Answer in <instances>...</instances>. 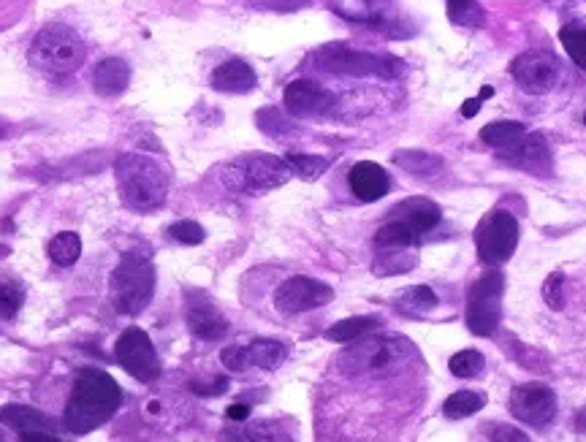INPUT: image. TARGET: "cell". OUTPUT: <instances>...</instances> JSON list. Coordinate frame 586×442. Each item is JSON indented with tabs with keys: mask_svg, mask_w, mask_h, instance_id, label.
Returning a JSON list of instances; mask_svg holds the SVG:
<instances>
[{
	"mask_svg": "<svg viewBox=\"0 0 586 442\" xmlns=\"http://www.w3.org/2000/svg\"><path fill=\"white\" fill-rule=\"evenodd\" d=\"M120 402H123V391L112 375H106L104 369H82L68 396L63 424L76 437L90 434L117 413Z\"/></svg>",
	"mask_w": 586,
	"mask_h": 442,
	"instance_id": "1",
	"label": "cell"
},
{
	"mask_svg": "<svg viewBox=\"0 0 586 442\" xmlns=\"http://www.w3.org/2000/svg\"><path fill=\"white\" fill-rule=\"evenodd\" d=\"M418 358L410 339L386 334V337H361L334 358V367L345 377H394L405 372Z\"/></svg>",
	"mask_w": 586,
	"mask_h": 442,
	"instance_id": "2",
	"label": "cell"
},
{
	"mask_svg": "<svg viewBox=\"0 0 586 442\" xmlns=\"http://www.w3.org/2000/svg\"><path fill=\"white\" fill-rule=\"evenodd\" d=\"M123 201L136 212H152L166 201L169 193V171L144 155H120L114 163Z\"/></svg>",
	"mask_w": 586,
	"mask_h": 442,
	"instance_id": "3",
	"label": "cell"
},
{
	"mask_svg": "<svg viewBox=\"0 0 586 442\" xmlns=\"http://www.w3.org/2000/svg\"><path fill=\"white\" fill-rule=\"evenodd\" d=\"M85 41L68 25H47L38 30L33 44L28 49L30 66L44 71V74H71L85 63Z\"/></svg>",
	"mask_w": 586,
	"mask_h": 442,
	"instance_id": "4",
	"label": "cell"
},
{
	"mask_svg": "<svg viewBox=\"0 0 586 442\" xmlns=\"http://www.w3.org/2000/svg\"><path fill=\"white\" fill-rule=\"evenodd\" d=\"M155 291V266L144 253H125L112 272V304L123 315L142 312Z\"/></svg>",
	"mask_w": 586,
	"mask_h": 442,
	"instance_id": "5",
	"label": "cell"
},
{
	"mask_svg": "<svg viewBox=\"0 0 586 442\" xmlns=\"http://www.w3.org/2000/svg\"><path fill=\"white\" fill-rule=\"evenodd\" d=\"M315 57H318V68L329 74L383 76V79H394L402 74V60L397 57L372 55V52H361L345 44H329V47L318 49Z\"/></svg>",
	"mask_w": 586,
	"mask_h": 442,
	"instance_id": "6",
	"label": "cell"
},
{
	"mask_svg": "<svg viewBox=\"0 0 586 442\" xmlns=\"http://www.w3.org/2000/svg\"><path fill=\"white\" fill-rule=\"evenodd\" d=\"M502 293H505V277L500 272H489L475 280L467 293V329L475 337H492L500 329L502 318Z\"/></svg>",
	"mask_w": 586,
	"mask_h": 442,
	"instance_id": "7",
	"label": "cell"
},
{
	"mask_svg": "<svg viewBox=\"0 0 586 442\" xmlns=\"http://www.w3.org/2000/svg\"><path fill=\"white\" fill-rule=\"evenodd\" d=\"M519 245V223L511 212L494 209L475 228V247L486 264H505Z\"/></svg>",
	"mask_w": 586,
	"mask_h": 442,
	"instance_id": "8",
	"label": "cell"
},
{
	"mask_svg": "<svg viewBox=\"0 0 586 442\" xmlns=\"http://www.w3.org/2000/svg\"><path fill=\"white\" fill-rule=\"evenodd\" d=\"M291 174L293 169L288 166L285 158H275V155H247V158L234 163L231 182L237 188L247 190V193H266V190L283 188L285 182L291 179Z\"/></svg>",
	"mask_w": 586,
	"mask_h": 442,
	"instance_id": "9",
	"label": "cell"
},
{
	"mask_svg": "<svg viewBox=\"0 0 586 442\" xmlns=\"http://www.w3.org/2000/svg\"><path fill=\"white\" fill-rule=\"evenodd\" d=\"M511 76L524 93L543 95L559 82V60L549 49H530L511 63Z\"/></svg>",
	"mask_w": 586,
	"mask_h": 442,
	"instance_id": "10",
	"label": "cell"
},
{
	"mask_svg": "<svg viewBox=\"0 0 586 442\" xmlns=\"http://www.w3.org/2000/svg\"><path fill=\"white\" fill-rule=\"evenodd\" d=\"M114 356L120 361V367L142 383H152L161 375V358L152 348L150 337L142 329H128L123 337L117 339Z\"/></svg>",
	"mask_w": 586,
	"mask_h": 442,
	"instance_id": "11",
	"label": "cell"
},
{
	"mask_svg": "<svg viewBox=\"0 0 586 442\" xmlns=\"http://www.w3.org/2000/svg\"><path fill=\"white\" fill-rule=\"evenodd\" d=\"M508 407L521 424L540 429V426L551 424L557 415V394L546 383H524V386L513 388Z\"/></svg>",
	"mask_w": 586,
	"mask_h": 442,
	"instance_id": "12",
	"label": "cell"
},
{
	"mask_svg": "<svg viewBox=\"0 0 586 442\" xmlns=\"http://www.w3.org/2000/svg\"><path fill=\"white\" fill-rule=\"evenodd\" d=\"M334 299V291L321 280L312 277H291L285 280L275 293V307L283 315H302V312L318 310Z\"/></svg>",
	"mask_w": 586,
	"mask_h": 442,
	"instance_id": "13",
	"label": "cell"
},
{
	"mask_svg": "<svg viewBox=\"0 0 586 442\" xmlns=\"http://www.w3.org/2000/svg\"><path fill=\"white\" fill-rule=\"evenodd\" d=\"M283 104L285 112L293 114V117H318V114H326L334 106V95L318 82L296 79L285 87Z\"/></svg>",
	"mask_w": 586,
	"mask_h": 442,
	"instance_id": "14",
	"label": "cell"
},
{
	"mask_svg": "<svg viewBox=\"0 0 586 442\" xmlns=\"http://www.w3.org/2000/svg\"><path fill=\"white\" fill-rule=\"evenodd\" d=\"M0 421L11 429H17L19 437L25 442H44L57 440V424L44 415L41 410L25 405H6L0 410Z\"/></svg>",
	"mask_w": 586,
	"mask_h": 442,
	"instance_id": "15",
	"label": "cell"
},
{
	"mask_svg": "<svg viewBox=\"0 0 586 442\" xmlns=\"http://www.w3.org/2000/svg\"><path fill=\"white\" fill-rule=\"evenodd\" d=\"M502 158L508 160L516 169L535 171V174H546L551 166V152L546 139L540 133H524L519 142L502 150Z\"/></svg>",
	"mask_w": 586,
	"mask_h": 442,
	"instance_id": "16",
	"label": "cell"
},
{
	"mask_svg": "<svg viewBox=\"0 0 586 442\" xmlns=\"http://www.w3.org/2000/svg\"><path fill=\"white\" fill-rule=\"evenodd\" d=\"M331 9L348 22H361L369 28L386 30L394 25L388 0H331Z\"/></svg>",
	"mask_w": 586,
	"mask_h": 442,
	"instance_id": "17",
	"label": "cell"
},
{
	"mask_svg": "<svg viewBox=\"0 0 586 442\" xmlns=\"http://www.w3.org/2000/svg\"><path fill=\"white\" fill-rule=\"evenodd\" d=\"M348 185L353 190V196L359 201H380L391 188V177L388 171L372 160H361L356 163L348 174Z\"/></svg>",
	"mask_w": 586,
	"mask_h": 442,
	"instance_id": "18",
	"label": "cell"
},
{
	"mask_svg": "<svg viewBox=\"0 0 586 442\" xmlns=\"http://www.w3.org/2000/svg\"><path fill=\"white\" fill-rule=\"evenodd\" d=\"M188 329L199 339L207 342H218L226 337L228 320L218 312V307L207 299L188 301Z\"/></svg>",
	"mask_w": 586,
	"mask_h": 442,
	"instance_id": "19",
	"label": "cell"
},
{
	"mask_svg": "<svg viewBox=\"0 0 586 442\" xmlns=\"http://www.w3.org/2000/svg\"><path fill=\"white\" fill-rule=\"evenodd\" d=\"M212 87L220 93H250L256 87V71L245 60H226L212 71Z\"/></svg>",
	"mask_w": 586,
	"mask_h": 442,
	"instance_id": "20",
	"label": "cell"
},
{
	"mask_svg": "<svg viewBox=\"0 0 586 442\" xmlns=\"http://www.w3.org/2000/svg\"><path fill=\"white\" fill-rule=\"evenodd\" d=\"M391 215L397 217V220H405L407 226L416 228L418 234H429L432 228L440 223V217H443V212H440V207H437L435 201H429V198H407V201H402Z\"/></svg>",
	"mask_w": 586,
	"mask_h": 442,
	"instance_id": "21",
	"label": "cell"
},
{
	"mask_svg": "<svg viewBox=\"0 0 586 442\" xmlns=\"http://www.w3.org/2000/svg\"><path fill=\"white\" fill-rule=\"evenodd\" d=\"M128 82H131V68H128V63L120 60V57L101 60L93 74L95 90L101 95H109V98L123 93L125 87H128Z\"/></svg>",
	"mask_w": 586,
	"mask_h": 442,
	"instance_id": "22",
	"label": "cell"
},
{
	"mask_svg": "<svg viewBox=\"0 0 586 442\" xmlns=\"http://www.w3.org/2000/svg\"><path fill=\"white\" fill-rule=\"evenodd\" d=\"M418 239H421V234H418L416 228H410L405 220L394 217L391 223H386L375 234V247L378 250H410V247L418 245Z\"/></svg>",
	"mask_w": 586,
	"mask_h": 442,
	"instance_id": "23",
	"label": "cell"
},
{
	"mask_svg": "<svg viewBox=\"0 0 586 442\" xmlns=\"http://www.w3.org/2000/svg\"><path fill=\"white\" fill-rule=\"evenodd\" d=\"M247 356H250V367L277 369L288 356V348L277 339H253L247 345Z\"/></svg>",
	"mask_w": 586,
	"mask_h": 442,
	"instance_id": "24",
	"label": "cell"
},
{
	"mask_svg": "<svg viewBox=\"0 0 586 442\" xmlns=\"http://www.w3.org/2000/svg\"><path fill=\"white\" fill-rule=\"evenodd\" d=\"M527 133V125L516 123V120H502V123H489L481 131V142L494 147V150H508L519 142Z\"/></svg>",
	"mask_w": 586,
	"mask_h": 442,
	"instance_id": "25",
	"label": "cell"
},
{
	"mask_svg": "<svg viewBox=\"0 0 586 442\" xmlns=\"http://www.w3.org/2000/svg\"><path fill=\"white\" fill-rule=\"evenodd\" d=\"M394 307L405 312V315H424L432 307H437V296L426 285H413V288H405V291H399L394 296Z\"/></svg>",
	"mask_w": 586,
	"mask_h": 442,
	"instance_id": "26",
	"label": "cell"
},
{
	"mask_svg": "<svg viewBox=\"0 0 586 442\" xmlns=\"http://www.w3.org/2000/svg\"><path fill=\"white\" fill-rule=\"evenodd\" d=\"M394 163H397L399 169H405L407 174H413V177H435L437 171L443 169V160L424 150L399 152Z\"/></svg>",
	"mask_w": 586,
	"mask_h": 442,
	"instance_id": "27",
	"label": "cell"
},
{
	"mask_svg": "<svg viewBox=\"0 0 586 442\" xmlns=\"http://www.w3.org/2000/svg\"><path fill=\"white\" fill-rule=\"evenodd\" d=\"M486 405V394L483 391H456L445 399L443 415L451 418V421H462V418H470L481 407Z\"/></svg>",
	"mask_w": 586,
	"mask_h": 442,
	"instance_id": "28",
	"label": "cell"
},
{
	"mask_svg": "<svg viewBox=\"0 0 586 442\" xmlns=\"http://www.w3.org/2000/svg\"><path fill=\"white\" fill-rule=\"evenodd\" d=\"M418 258L407 250H380V255L372 264V272L378 277H388V274H405L410 269H416Z\"/></svg>",
	"mask_w": 586,
	"mask_h": 442,
	"instance_id": "29",
	"label": "cell"
},
{
	"mask_svg": "<svg viewBox=\"0 0 586 442\" xmlns=\"http://www.w3.org/2000/svg\"><path fill=\"white\" fill-rule=\"evenodd\" d=\"M47 253L57 266H74L76 258L82 255V239L74 231H63L49 242Z\"/></svg>",
	"mask_w": 586,
	"mask_h": 442,
	"instance_id": "30",
	"label": "cell"
},
{
	"mask_svg": "<svg viewBox=\"0 0 586 442\" xmlns=\"http://www.w3.org/2000/svg\"><path fill=\"white\" fill-rule=\"evenodd\" d=\"M378 326H380L378 318H348V320H342V323H337V326H331V329L326 331V337H329L331 342H342V345H348V342H353V339L367 337L369 331H375Z\"/></svg>",
	"mask_w": 586,
	"mask_h": 442,
	"instance_id": "31",
	"label": "cell"
},
{
	"mask_svg": "<svg viewBox=\"0 0 586 442\" xmlns=\"http://www.w3.org/2000/svg\"><path fill=\"white\" fill-rule=\"evenodd\" d=\"M445 11H448V19L459 28H481L483 17H486L478 0H445Z\"/></svg>",
	"mask_w": 586,
	"mask_h": 442,
	"instance_id": "32",
	"label": "cell"
},
{
	"mask_svg": "<svg viewBox=\"0 0 586 442\" xmlns=\"http://www.w3.org/2000/svg\"><path fill=\"white\" fill-rule=\"evenodd\" d=\"M559 41H562V47L570 55V60L586 71V28H581V25H565V28L559 30Z\"/></svg>",
	"mask_w": 586,
	"mask_h": 442,
	"instance_id": "33",
	"label": "cell"
},
{
	"mask_svg": "<svg viewBox=\"0 0 586 442\" xmlns=\"http://www.w3.org/2000/svg\"><path fill=\"white\" fill-rule=\"evenodd\" d=\"M451 375L462 377V380H473V377H478L483 372V367H486V358L478 353V350H462V353H456L454 358H451Z\"/></svg>",
	"mask_w": 586,
	"mask_h": 442,
	"instance_id": "34",
	"label": "cell"
},
{
	"mask_svg": "<svg viewBox=\"0 0 586 442\" xmlns=\"http://www.w3.org/2000/svg\"><path fill=\"white\" fill-rule=\"evenodd\" d=\"M285 160H288L293 174H299L302 179H318L323 171L329 169V158H318V155H296V152H291Z\"/></svg>",
	"mask_w": 586,
	"mask_h": 442,
	"instance_id": "35",
	"label": "cell"
},
{
	"mask_svg": "<svg viewBox=\"0 0 586 442\" xmlns=\"http://www.w3.org/2000/svg\"><path fill=\"white\" fill-rule=\"evenodd\" d=\"M22 301H25V293L22 288L14 283H0V318L11 320L22 307Z\"/></svg>",
	"mask_w": 586,
	"mask_h": 442,
	"instance_id": "36",
	"label": "cell"
},
{
	"mask_svg": "<svg viewBox=\"0 0 586 442\" xmlns=\"http://www.w3.org/2000/svg\"><path fill=\"white\" fill-rule=\"evenodd\" d=\"M169 236L174 242H180V245H201L207 231L199 223H193V220H180V223H174L169 228Z\"/></svg>",
	"mask_w": 586,
	"mask_h": 442,
	"instance_id": "37",
	"label": "cell"
},
{
	"mask_svg": "<svg viewBox=\"0 0 586 442\" xmlns=\"http://www.w3.org/2000/svg\"><path fill=\"white\" fill-rule=\"evenodd\" d=\"M220 361H223L231 372H245V369H250L247 345H231V348H226L220 353Z\"/></svg>",
	"mask_w": 586,
	"mask_h": 442,
	"instance_id": "38",
	"label": "cell"
},
{
	"mask_svg": "<svg viewBox=\"0 0 586 442\" xmlns=\"http://www.w3.org/2000/svg\"><path fill=\"white\" fill-rule=\"evenodd\" d=\"M562 285H565V277L559 272L549 274V280L543 283V299L549 301L551 310H562Z\"/></svg>",
	"mask_w": 586,
	"mask_h": 442,
	"instance_id": "39",
	"label": "cell"
},
{
	"mask_svg": "<svg viewBox=\"0 0 586 442\" xmlns=\"http://www.w3.org/2000/svg\"><path fill=\"white\" fill-rule=\"evenodd\" d=\"M492 440H527V434L513 429V426H494V432H489Z\"/></svg>",
	"mask_w": 586,
	"mask_h": 442,
	"instance_id": "40",
	"label": "cell"
},
{
	"mask_svg": "<svg viewBox=\"0 0 586 442\" xmlns=\"http://www.w3.org/2000/svg\"><path fill=\"white\" fill-rule=\"evenodd\" d=\"M226 418H228V421H245V418H250V407H247V405H231L226 410Z\"/></svg>",
	"mask_w": 586,
	"mask_h": 442,
	"instance_id": "41",
	"label": "cell"
},
{
	"mask_svg": "<svg viewBox=\"0 0 586 442\" xmlns=\"http://www.w3.org/2000/svg\"><path fill=\"white\" fill-rule=\"evenodd\" d=\"M481 104H483L481 95H478V98H470V101H464L462 117H467V120H470V117H475V114L481 112Z\"/></svg>",
	"mask_w": 586,
	"mask_h": 442,
	"instance_id": "42",
	"label": "cell"
},
{
	"mask_svg": "<svg viewBox=\"0 0 586 442\" xmlns=\"http://www.w3.org/2000/svg\"><path fill=\"white\" fill-rule=\"evenodd\" d=\"M584 125H586V114H584Z\"/></svg>",
	"mask_w": 586,
	"mask_h": 442,
	"instance_id": "43",
	"label": "cell"
},
{
	"mask_svg": "<svg viewBox=\"0 0 586 442\" xmlns=\"http://www.w3.org/2000/svg\"><path fill=\"white\" fill-rule=\"evenodd\" d=\"M584 421H586V410H584Z\"/></svg>",
	"mask_w": 586,
	"mask_h": 442,
	"instance_id": "44",
	"label": "cell"
}]
</instances>
